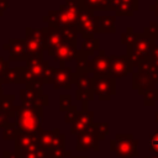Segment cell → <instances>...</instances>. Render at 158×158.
Segmentation results:
<instances>
[{"instance_id": "cell-14", "label": "cell", "mask_w": 158, "mask_h": 158, "mask_svg": "<svg viewBox=\"0 0 158 158\" xmlns=\"http://www.w3.org/2000/svg\"><path fill=\"white\" fill-rule=\"evenodd\" d=\"M48 67H49L48 62L44 60L43 58L30 57L26 60V68L32 75L37 89H42L43 84L46 83V73H47Z\"/></svg>"}, {"instance_id": "cell-21", "label": "cell", "mask_w": 158, "mask_h": 158, "mask_svg": "<svg viewBox=\"0 0 158 158\" xmlns=\"http://www.w3.org/2000/svg\"><path fill=\"white\" fill-rule=\"evenodd\" d=\"M132 88L137 90L139 94L144 95L146 93L156 89V83L148 75L136 70L133 72V77H132Z\"/></svg>"}, {"instance_id": "cell-18", "label": "cell", "mask_w": 158, "mask_h": 158, "mask_svg": "<svg viewBox=\"0 0 158 158\" xmlns=\"http://www.w3.org/2000/svg\"><path fill=\"white\" fill-rule=\"evenodd\" d=\"M43 31H44V40H46V49L48 51V54L53 57L57 48L63 43L60 30L58 27L47 26V27H43Z\"/></svg>"}, {"instance_id": "cell-33", "label": "cell", "mask_w": 158, "mask_h": 158, "mask_svg": "<svg viewBox=\"0 0 158 158\" xmlns=\"http://www.w3.org/2000/svg\"><path fill=\"white\" fill-rule=\"evenodd\" d=\"M143 102L146 106H154L158 102V89H153L143 95Z\"/></svg>"}, {"instance_id": "cell-43", "label": "cell", "mask_w": 158, "mask_h": 158, "mask_svg": "<svg viewBox=\"0 0 158 158\" xmlns=\"http://www.w3.org/2000/svg\"><path fill=\"white\" fill-rule=\"evenodd\" d=\"M2 94V83L0 81V95Z\"/></svg>"}, {"instance_id": "cell-25", "label": "cell", "mask_w": 158, "mask_h": 158, "mask_svg": "<svg viewBox=\"0 0 158 158\" xmlns=\"http://www.w3.org/2000/svg\"><path fill=\"white\" fill-rule=\"evenodd\" d=\"M115 16H100L98 33H115Z\"/></svg>"}, {"instance_id": "cell-9", "label": "cell", "mask_w": 158, "mask_h": 158, "mask_svg": "<svg viewBox=\"0 0 158 158\" xmlns=\"http://www.w3.org/2000/svg\"><path fill=\"white\" fill-rule=\"evenodd\" d=\"M26 44L30 52V57L42 58L43 49H46V40H44V31L43 28H31L26 27Z\"/></svg>"}, {"instance_id": "cell-34", "label": "cell", "mask_w": 158, "mask_h": 158, "mask_svg": "<svg viewBox=\"0 0 158 158\" xmlns=\"http://www.w3.org/2000/svg\"><path fill=\"white\" fill-rule=\"evenodd\" d=\"M17 135H19V130H17V127L15 125L6 126L2 130V137H4V139H16Z\"/></svg>"}, {"instance_id": "cell-31", "label": "cell", "mask_w": 158, "mask_h": 158, "mask_svg": "<svg viewBox=\"0 0 158 158\" xmlns=\"http://www.w3.org/2000/svg\"><path fill=\"white\" fill-rule=\"evenodd\" d=\"M136 35H137V33L133 32V28H132V27H128V28L126 30V32H123V33L121 35V43H122L123 46H126V47L132 46L133 42H135V40H136Z\"/></svg>"}, {"instance_id": "cell-19", "label": "cell", "mask_w": 158, "mask_h": 158, "mask_svg": "<svg viewBox=\"0 0 158 158\" xmlns=\"http://www.w3.org/2000/svg\"><path fill=\"white\" fill-rule=\"evenodd\" d=\"M109 10H114L117 16H132L138 10V0H109Z\"/></svg>"}, {"instance_id": "cell-44", "label": "cell", "mask_w": 158, "mask_h": 158, "mask_svg": "<svg viewBox=\"0 0 158 158\" xmlns=\"http://www.w3.org/2000/svg\"><path fill=\"white\" fill-rule=\"evenodd\" d=\"M70 158H88V157H85V156H79V157H70Z\"/></svg>"}, {"instance_id": "cell-5", "label": "cell", "mask_w": 158, "mask_h": 158, "mask_svg": "<svg viewBox=\"0 0 158 158\" xmlns=\"http://www.w3.org/2000/svg\"><path fill=\"white\" fill-rule=\"evenodd\" d=\"M154 43H156L154 40H152L144 32H142V33H137L136 35V40H135V42H133L132 46L126 47L127 56L131 58L135 69L137 68V65L141 62H143L144 59L148 58L149 52H151V48H152V46Z\"/></svg>"}, {"instance_id": "cell-37", "label": "cell", "mask_w": 158, "mask_h": 158, "mask_svg": "<svg viewBox=\"0 0 158 158\" xmlns=\"http://www.w3.org/2000/svg\"><path fill=\"white\" fill-rule=\"evenodd\" d=\"M149 151L158 156V130H156L149 136Z\"/></svg>"}, {"instance_id": "cell-8", "label": "cell", "mask_w": 158, "mask_h": 158, "mask_svg": "<svg viewBox=\"0 0 158 158\" xmlns=\"http://www.w3.org/2000/svg\"><path fill=\"white\" fill-rule=\"evenodd\" d=\"M99 20H100V16H95L94 11H90L83 6L80 15H79L78 23H77L78 33H81L83 38L94 37V35L98 33Z\"/></svg>"}, {"instance_id": "cell-36", "label": "cell", "mask_w": 158, "mask_h": 158, "mask_svg": "<svg viewBox=\"0 0 158 158\" xmlns=\"http://www.w3.org/2000/svg\"><path fill=\"white\" fill-rule=\"evenodd\" d=\"M48 158H67L72 157L70 152L65 151L64 148H57V149H48Z\"/></svg>"}, {"instance_id": "cell-7", "label": "cell", "mask_w": 158, "mask_h": 158, "mask_svg": "<svg viewBox=\"0 0 158 158\" xmlns=\"http://www.w3.org/2000/svg\"><path fill=\"white\" fill-rule=\"evenodd\" d=\"M74 77L75 73H73L69 67H48L46 73V83L52 84L54 89H70L72 84L74 83Z\"/></svg>"}, {"instance_id": "cell-38", "label": "cell", "mask_w": 158, "mask_h": 158, "mask_svg": "<svg viewBox=\"0 0 158 158\" xmlns=\"http://www.w3.org/2000/svg\"><path fill=\"white\" fill-rule=\"evenodd\" d=\"M148 59H149L153 64L158 65V44H157V43H154V44L152 46L151 52H149V56H148Z\"/></svg>"}, {"instance_id": "cell-15", "label": "cell", "mask_w": 158, "mask_h": 158, "mask_svg": "<svg viewBox=\"0 0 158 158\" xmlns=\"http://www.w3.org/2000/svg\"><path fill=\"white\" fill-rule=\"evenodd\" d=\"M4 49L9 51V62L10 60H27L30 58V52L26 44L25 38H10Z\"/></svg>"}, {"instance_id": "cell-35", "label": "cell", "mask_w": 158, "mask_h": 158, "mask_svg": "<svg viewBox=\"0 0 158 158\" xmlns=\"http://www.w3.org/2000/svg\"><path fill=\"white\" fill-rule=\"evenodd\" d=\"M148 37H151L152 40H158V21H152L149 22V25L144 28L143 31Z\"/></svg>"}, {"instance_id": "cell-27", "label": "cell", "mask_w": 158, "mask_h": 158, "mask_svg": "<svg viewBox=\"0 0 158 158\" xmlns=\"http://www.w3.org/2000/svg\"><path fill=\"white\" fill-rule=\"evenodd\" d=\"M15 101V95H0V111L6 112V114H16L17 106L14 104Z\"/></svg>"}, {"instance_id": "cell-22", "label": "cell", "mask_w": 158, "mask_h": 158, "mask_svg": "<svg viewBox=\"0 0 158 158\" xmlns=\"http://www.w3.org/2000/svg\"><path fill=\"white\" fill-rule=\"evenodd\" d=\"M37 146L38 144L36 142V135H28V133L19 132V135L15 139V148H16V152H19V153L32 151Z\"/></svg>"}, {"instance_id": "cell-24", "label": "cell", "mask_w": 158, "mask_h": 158, "mask_svg": "<svg viewBox=\"0 0 158 158\" xmlns=\"http://www.w3.org/2000/svg\"><path fill=\"white\" fill-rule=\"evenodd\" d=\"M99 47H100V41L98 38H95V37L84 38L81 42V48L78 52L85 57H89V56H93L94 52L96 49H99Z\"/></svg>"}, {"instance_id": "cell-26", "label": "cell", "mask_w": 158, "mask_h": 158, "mask_svg": "<svg viewBox=\"0 0 158 158\" xmlns=\"http://www.w3.org/2000/svg\"><path fill=\"white\" fill-rule=\"evenodd\" d=\"M23 67H15V68H9L6 73L4 74L1 83L2 84H19L21 73H22Z\"/></svg>"}, {"instance_id": "cell-40", "label": "cell", "mask_w": 158, "mask_h": 158, "mask_svg": "<svg viewBox=\"0 0 158 158\" xmlns=\"http://www.w3.org/2000/svg\"><path fill=\"white\" fill-rule=\"evenodd\" d=\"M4 158H21V157H20V153L15 151L14 153H10V152H4Z\"/></svg>"}, {"instance_id": "cell-32", "label": "cell", "mask_w": 158, "mask_h": 158, "mask_svg": "<svg viewBox=\"0 0 158 158\" xmlns=\"http://www.w3.org/2000/svg\"><path fill=\"white\" fill-rule=\"evenodd\" d=\"M10 125L16 126V114H6L0 111V128H4Z\"/></svg>"}, {"instance_id": "cell-10", "label": "cell", "mask_w": 158, "mask_h": 158, "mask_svg": "<svg viewBox=\"0 0 158 158\" xmlns=\"http://www.w3.org/2000/svg\"><path fill=\"white\" fill-rule=\"evenodd\" d=\"M74 83L77 84V94L75 98L78 101H91L94 99L93 91V78L88 72L75 70Z\"/></svg>"}, {"instance_id": "cell-3", "label": "cell", "mask_w": 158, "mask_h": 158, "mask_svg": "<svg viewBox=\"0 0 158 158\" xmlns=\"http://www.w3.org/2000/svg\"><path fill=\"white\" fill-rule=\"evenodd\" d=\"M77 70L93 73L94 77H105L110 75V60L109 57L105 54L104 49H100L99 53L93 58L85 57L78 52L77 56Z\"/></svg>"}, {"instance_id": "cell-17", "label": "cell", "mask_w": 158, "mask_h": 158, "mask_svg": "<svg viewBox=\"0 0 158 158\" xmlns=\"http://www.w3.org/2000/svg\"><path fill=\"white\" fill-rule=\"evenodd\" d=\"M94 123V112L89 110H81L80 112H75L72 122H70V133L80 135L85 130H88Z\"/></svg>"}, {"instance_id": "cell-30", "label": "cell", "mask_w": 158, "mask_h": 158, "mask_svg": "<svg viewBox=\"0 0 158 158\" xmlns=\"http://www.w3.org/2000/svg\"><path fill=\"white\" fill-rule=\"evenodd\" d=\"M77 109V106L72 105V98L69 94H62L59 96V110L62 112H68Z\"/></svg>"}, {"instance_id": "cell-12", "label": "cell", "mask_w": 158, "mask_h": 158, "mask_svg": "<svg viewBox=\"0 0 158 158\" xmlns=\"http://www.w3.org/2000/svg\"><path fill=\"white\" fill-rule=\"evenodd\" d=\"M36 142L40 147L47 148V149H57V148H64L65 143V136L60 133L58 128L49 130V131H40L36 135Z\"/></svg>"}, {"instance_id": "cell-45", "label": "cell", "mask_w": 158, "mask_h": 158, "mask_svg": "<svg viewBox=\"0 0 158 158\" xmlns=\"http://www.w3.org/2000/svg\"><path fill=\"white\" fill-rule=\"evenodd\" d=\"M144 158H158V157H144Z\"/></svg>"}, {"instance_id": "cell-20", "label": "cell", "mask_w": 158, "mask_h": 158, "mask_svg": "<svg viewBox=\"0 0 158 158\" xmlns=\"http://www.w3.org/2000/svg\"><path fill=\"white\" fill-rule=\"evenodd\" d=\"M77 56H78V49H77V44L74 43H67L63 42L57 51L53 54V59L57 62H72V60H77Z\"/></svg>"}, {"instance_id": "cell-1", "label": "cell", "mask_w": 158, "mask_h": 158, "mask_svg": "<svg viewBox=\"0 0 158 158\" xmlns=\"http://www.w3.org/2000/svg\"><path fill=\"white\" fill-rule=\"evenodd\" d=\"M83 9L81 0H67L58 10H51L46 16H43V22H47L48 26L53 27H65L73 26L77 27L80 11Z\"/></svg>"}, {"instance_id": "cell-16", "label": "cell", "mask_w": 158, "mask_h": 158, "mask_svg": "<svg viewBox=\"0 0 158 158\" xmlns=\"http://www.w3.org/2000/svg\"><path fill=\"white\" fill-rule=\"evenodd\" d=\"M20 99L22 105L31 106H47L48 105V95L43 94L42 89L36 88H25L20 90Z\"/></svg>"}, {"instance_id": "cell-13", "label": "cell", "mask_w": 158, "mask_h": 158, "mask_svg": "<svg viewBox=\"0 0 158 158\" xmlns=\"http://www.w3.org/2000/svg\"><path fill=\"white\" fill-rule=\"evenodd\" d=\"M110 60V77L120 79L126 77L128 73H133V63L131 58L126 56H109Z\"/></svg>"}, {"instance_id": "cell-4", "label": "cell", "mask_w": 158, "mask_h": 158, "mask_svg": "<svg viewBox=\"0 0 158 158\" xmlns=\"http://www.w3.org/2000/svg\"><path fill=\"white\" fill-rule=\"evenodd\" d=\"M109 132V123L106 122H99L93 123L88 130H85L83 133L78 135L77 138V151H99V141L104 139L106 133Z\"/></svg>"}, {"instance_id": "cell-39", "label": "cell", "mask_w": 158, "mask_h": 158, "mask_svg": "<svg viewBox=\"0 0 158 158\" xmlns=\"http://www.w3.org/2000/svg\"><path fill=\"white\" fill-rule=\"evenodd\" d=\"M7 69H9V60L0 57V81H1V79H2V77Z\"/></svg>"}, {"instance_id": "cell-6", "label": "cell", "mask_w": 158, "mask_h": 158, "mask_svg": "<svg viewBox=\"0 0 158 158\" xmlns=\"http://www.w3.org/2000/svg\"><path fill=\"white\" fill-rule=\"evenodd\" d=\"M137 139L133 135H116L110 141V149L120 158H135L138 156Z\"/></svg>"}, {"instance_id": "cell-2", "label": "cell", "mask_w": 158, "mask_h": 158, "mask_svg": "<svg viewBox=\"0 0 158 158\" xmlns=\"http://www.w3.org/2000/svg\"><path fill=\"white\" fill-rule=\"evenodd\" d=\"M42 107L31 105H19L16 110V127L19 132L37 135L42 125Z\"/></svg>"}, {"instance_id": "cell-23", "label": "cell", "mask_w": 158, "mask_h": 158, "mask_svg": "<svg viewBox=\"0 0 158 158\" xmlns=\"http://www.w3.org/2000/svg\"><path fill=\"white\" fill-rule=\"evenodd\" d=\"M136 69H137V72L148 75L156 84H158V65L153 64L148 58L144 59L143 62H141V63L137 65Z\"/></svg>"}, {"instance_id": "cell-29", "label": "cell", "mask_w": 158, "mask_h": 158, "mask_svg": "<svg viewBox=\"0 0 158 158\" xmlns=\"http://www.w3.org/2000/svg\"><path fill=\"white\" fill-rule=\"evenodd\" d=\"M59 30H60V33H62L63 42L77 44V35H78L77 27H73V26H65V27H60Z\"/></svg>"}, {"instance_id": "cell-28", "label": "cell", "mask_w": 158, "mask_h": 158, "mask_svg": "<svg viewBox=\"0 0 158 158\" xmlns=\"http://www.w3.org/2000/svg\"><path fill=\"white\" fill-rule=\"evenodd\" d=\"M81 4L85 9L94 11V10H109V0H81Z\"/></svg>"}, {"instance_id": "cell-41", "label": "cell", "mask_w": 158, "mask_h": 158, "mask_svg": "<svg viewBox=\"0 0 158 158\" xmlns=\"http://www.w3.org/2000/svg\"><path fill=\"white\" fill-rule=\"evenodd\" d=\"M149 9L154 12V15H156V16H158V0H156V2H154V4L149 5Z\"/></svg>"}, {"instance_id": "cell-11", "label": "cell", "mask_w": 158, "mask_h": 158, "mask_svg": "<svg viewBox=\"0 0 158 158\" xmlns=\"http://www.w3.org/2000/svg\"><path fill=\"white\" fill-rule=\"evenodd\" d=\"M93 91L100 100H110L116 93V79L110 75L93 77Z\"/></svg>"}, {"instance_id": "cell-42", "label": "cell", "mask_w": 158, "mask_h": 158, "mask_svg": "<svg viewBox=\"0 0 158 158\" xmlns=\"http://www.w3.org/2000/svg\"><path fill=\"white\" fill-rule=\"evenodd\" d=\"M156 123H158V111H156Z\"/></svg>"}]
</instances>
